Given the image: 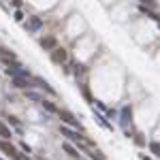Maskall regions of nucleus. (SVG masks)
<instances>
[{"label":"nucleus","mask_w":160,"mask_h":160,"mask_svg":"<svg viewBox=\"0 0 160 160\" xmlns=\"http://www.w3.org/2000/svg\"><path fill=\"white\" fill-rule=\"evenodd\" d=\"M60 132H62V137H66V139H68V143L83 145V137H81L75 128H71V126H64V124H62V126H60Z\"/></svg>","instance_id":"f257e3e1"},{"label":"nucleus","mask_w":160,"mask_h":160,"mask_svg":"<svg viewBox=\"0 0 160 160\" xmlns=\"http://www.w3.org/2000/svg\"><path fill=\"white\" fill-rule=\"evenodd\" d=\"M58 115H60V120L64 126H71V128H81L79 120L75 118V113H71L68 109H58Z\"/></svg>","instance_id":"f03ea898"},{"label":"nucleus","mask_w":160,"mask_h":160,"mask_svg":"<svg viewBox=\"0 0 160 160\" xmlns=\"http://www.w3.org/2000/svg\"><path fill=\"white\" fill-rule=\"evenodd\" d=\"M0 150H2V152H4V154H6L9 158H13V160H24L21 152H19V150H17L15 145H11L9 141H4V139L0 141Z\"/></svg>","instance_id":"7ed1b4c3"},{"label":"nucleus","mask_w":160,"mask_h":160,"mask_svg":"<svg viewBox=\"0 0 160 160\" xmlns=\"http://www.w3.org/2000/svg\"><path fill=\"white\" fill-rule=\"evenodd\" d=\"M66 58H68V51H66L64 47H56V49H51V60H53L56 64H64Z\"/></svg>","instance_id":"20e7f679"},{"label":"nucleus","mask_w":160,"mask_h":160,"mask_svg":"<svg viewBox=\"0 0 160 160\" xmlns=\"http://www.w3.org/2000/svg\"><path fill=\"white\" fill-rule=\"evenodd\" d=\"M13 81V85L15 88H19V90H28V88H34V83L30 81V77H21V75H15V77H11Z\"/></svg>","instance_id":"39448f33"},{"label":"nucleus","mask_w":160,"mask_h":160,"mask_svg":"<svg viewBox=\"0 0 160 160\" xmlns=\"http://www.w3.org/2000/svg\"><path fill=\"white\" fill-rule=\"evenodd\" d=\"M41 26H43V19H41V17H30V19L24 24L26 32H37V30H41Z\"/></svg>","instance_id":"423d86ee"},{"label":"nucleus","mask_w":160,"mask_h":160,"mask_svg":"<svg viewBox=\"0 0 160 160\" xmlns=\"http://www.w3.org/2000/svg\"><path fill=\"white\" fill-rule=\"evenodd\" d=\"M41 47H43L45 51H51V49L58 47V39H56V37H43V39H41Z\"/></svg>","instance_id":"0eeeda50"},{"label":"nucleus","mask_w":160,"mask_h":160,"mask_svg":"<svg viewBox=\"0 0 160 160\" xmlns=\"http://www.w3.org/2000/svg\"><path fill=\"white\" fill-rule=\"evenodd\" d=\"M62 150H64V152H66V154H68L71 158H79V152H77V150L73 147V143L64 141V143H62Z\"/></svg>","instance_id":"6e6552de"},{"label":"nucleus","mask_w":160,"mask_h":160,"mask_svg":"<svg viewBox=\"0 0 160 160\" xmlns=\"http://www.w3.org/2000/svg\"><path fill=\"white\" fill-rule=\"evenodd\" d=\"M130 120H132V109H130V107H124V109H122V126L126 128Z\"/></svg>","instance_id":"1a4fd4ad"},{"label":"nucleus","mask_w":160,"mask_h":160,"mask_svg":"<svg viewBox=\"0 0 160 160\" xmlns=\"http://www.w3.org/2000/svg\"><path fill=\"white\" fill-rule=\"evenodd\" d=\"M41 107H43V109H47L49 113H58V107H56L51 100H47V98H43V100H41Z\"/></svg>","instance_id":"9d476101"},{"label":"nucleus","mask_w":160,"mask_h":160,"mask_svg":"<svg viewBox=\"0 0 160 160\" xmlns=\"http://www.w3.org/2000/svg\"><path fill=\"white\" fill-rule=\"evenodd\" d=\"M0 137H2V139H11V137H13L11 128H9V126H6L2 120H0Z\"/></svg>","instance_id":"9b49d317"},{"label":"nucleus","mask_w":160,"mask_h":160,"mask_svg":"<svg viewBox=\"0 0 160 160\" xmlns=\"http://www.w3.org/2000/svg\"><path fill=\"white\" fill-rule=\"evenodd\" d=\"M150 152H152L156 158H160V143L158 141H150Z\"/></svg>","instance_id":"f8f14e48"},{"label":"nucleus","mask_w":160,"mask_h":160,"mask_svg":"<svg viewBox=\"0 0 160 160\" xmlns=\"http://www.w3.org/2000/svg\"><path fill=\"white\" fill-rule=\"evenodd\" d=\"M26 98H30V100H37V103H41L45 96H41V94H37V92H32V90H26Z\"/></svg>","instance_id":"ddd939ff"},{"label":"nucleus","mask_w":160,"mask_h":160,"mask_svg":"<svg viewBox=\"0 0 160 160\" xmlns=\"http://www.w3.org/2000/svg\"><path fill=\"white\" fill-rule=\"evenodd\" d=\"M90 158H92V160H107V158H105V156H103V154H100V152H98V150H94V152H90Z\"/></svg>","instance_id":"4468645a"},{"label":"nucleus","mask_w":160,"mask_h":160,"mask_svg":"<svg viewBox=\"0 0 160 160\" xmlns=\"http://www.w3.org/2000/svg\"><path fill=\"white\" fill-rule=\"evenodd\" d=\"M9 124H13L17 130H21V124H19V120H17V118H9Z\"/></svg>","instance_id":"2eb2a0df"},{"label":"nucleus","mask_w":160,"mask_h":160,"mask_svg":"<svg viewBox=\"0 0 160 160\" xmlns=\"http://www.w3.org/2000/svg\"><path fill=\"white\" fill-rule=\"evenodd\" d=\"M15 21H24V13H21L19 9L15 11Z\"/></svg>","instance_id":"dca6fc26"},{"label":"nucleus","mask_w":160,"mask_h":160,"mask_svg":"<svg viewBox=\"0 0 160 160\" xmlns=\"http://www.w3.org/2000/svg\"><path fill=\"white\" fill-rule=\"evenodd\" d=\"M141 4H143V6H145V4H147V6H156V0H141Z\"/></svg>","instance_id":"f3484780"},{"label":"nucleus","mask_w":160,"mask_h":160,"mask_svg":"<svg viewBox=\"0 0 160 160\" xmlns=\"http://www.w3.org/2000/svg\"><path fill=\"white\" fill-rule=\"evenodd\" d=\"M21 152H26V154H30L32 150H30V145H28V143H21Z\"/></svg>","instance_id":"a211bd4d"},{"label":"nucleus","mask_w":160,"mask_h":160,"mask_svg":"<svg viewBox=\"0 0 160 160\" xmlns=\"http://www.w3.org/2000/svg\"><path fill=\"white\" fill-rule=\"evenodd\" d=\"M135 141H137V143H139V145H143V143H145V141H143V139H141V135H137V137H135Z\"/></svg>","instance_id":"6ab92c4d"},{"label":"nucleus","mask_w":160,"mask_h":160,"mask_svg":"<svg viewBox=\"0 0 160 160\" xmlns=\"http://www.w3.org/2000/svg\"><path fill=\"white\" fill-rule=\"evenodd\" d=\"M13 6H15V9H19V6H21V0H13Z\"/></svg>","instance_id":"aec40b11"},{"label":"nucleus","mask_w":160,"mask_h":160,"mask_svg":"<svg viewBox=\"0 0 160 160\" xmlns=\"http://www.w3.org/2000/svg\"><path fill=\"white\" fill-rule=\"evenodd\" d=\"M0 160H4V158H2V156H0Z\"/></svg>","instance_id":"412c9836"}]
</instances>
